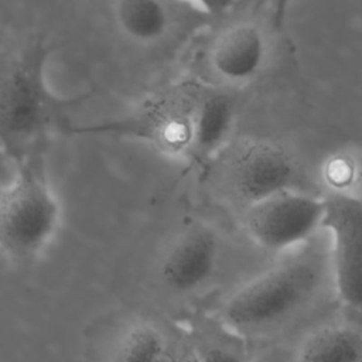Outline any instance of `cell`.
<instances>
[{
  "label": "cell",
  "mask_w": 362,
  "mask_h": 362,
  "mask_svg": "<svg viewBox=\"0 0 362 362\" xmlns=\"http://www.w3.org/2000/svg\"><path fill=\"white\" fill-rule=\"evenodd\" d=\"M328 277L329 256L317 247L301 249L229 294L216 318L242 338L276 332L320 298Z\"/></svg>",
  "instance_id": "cell-1"
},
{
  "label": "cell",
  "mask_w": 362,
  "mask_h": 362,
  "mask_svg": "<svg viewBox=\"0 0 362 362\" xmlns=\"http://www.w3.org/2000/svg\"><path fill=\"white\" fill-rule=\"evenodd\" d=\"M49 51L44 40H37L16 58L0 62V151L16 164L38 153L41 140L65 110L89 96L59 98L51 90Z\"/></svg>",
  "instance_id": "cell-2"
},
{
  "label": "cell",
  "mask_w": 362,
  "mask_h": 362,
  "mask_svg": "<svg viewBox=\"0 0 362 362\" xmlns=\"http://www.w3.org/2000/svg\"><path fill=\"white\" fill-rule=\"evenodd\" d=\"M17 165L16 177L0 189V252L14 263H30L57 233L61 206L40 151Z\"/></svg>",
  "instance_id": "cell-3"
},
{
  "label": "cell",
  "mask_w": 362,
  "mask_h": 362,
  "mask_svg": "<svg viewBox=\"0 0 362 362\" xmlns=\"http://www.w3.org/2000/svg\"><path fill=\"white\" fill-rule=\"evenodd\" d=\"M198 82L184 81L163 88L140 100L127 113L66 132L143 143L171 158H185L192 133V112Z\"/></svg>",
  "instance_id": "cell-4"
},
{
  "label": "cell",
  "mask_w": 362,
  "mask_h": 362,
  "mask_svg": "<svg viewBox=\"0 0 362 362\" xmlns=\"http://www.w3.org/2000/svg\"><path fill=\"white\" fill-rule=\"evenodd\" d=\"M324 198L288 188L243 206L242 225L252 242L267 252L291 250L321 229Z\"/></svg>",
  "instance_id": "cell-5"
},
{
  "label": "cell",
  "mask_w": 362,
  "mask_h": 362,
  "mask_svg": "<svg viewBox=\"0 0 362 362\" xmlns=\"http://www.w3.org/2000/svg\"><path fill=\"white\" fill-rule=\"evenodd\" d=\"M298 178L300 165L296 157L272 140H245L223 161L222 182L228 194L243 206L294 188Z\"/></svg>",
  "instance_id": "cell-6"
},
{
  "label": "cell",
  "mask_w": 362,
  "mask_h": 362,
  "mask_svg": "<svg viewBox=\"0 0 362 362\" xmlns=\"http://www.w3.org/2000/svg\"><path fill=\"white\" fill-rule=\"evenodd\" d=\"M113 21L134 45H174L212 24L215 18L188 0H113Z\"/></svg>",
  "instance_id": "cell-7"
},
{
  "label": "cell",
  "mask_w": 362,
  "mask_h": 362,
  "mask_svg": "<svg viewBox=\"0 0 362 362\" xmlns=\"http://www.w3.org/2000/svg\"><path fill=\"white\" fill-rule=\"evenodd\" d=\"M321 228L331 236V280L349 310H361L362 298V202L358 194H328Z\"/></svg>",
  "instance_id": "cell-8"
},
{
  "label": "cell",
  "mask_w": 362,
  "mask_h": 362,
  "mask_svg": "<svg viewBox=\"0 0 362 362\" xmlns=\"http://www.w3.org/2000/svg\"><path fill=\"white\" fill-rule=\"evenodd\" d=\"M221 259V242L216 232L195 222L182 228L163 250L157 277L173 294L185 296L198 291L215 274Z\"/></svg>",
  "instance_id": "cell-9"
},
{
  "label": "cell",
  "mask_w": 362,
  "mask_h": 362,
  "mask_svg": "<svg viewBox=\"0 0 362 362\" xmlns=\"http://www.w3.org/2000/svg\"><path fill=\"white\" fill-rule=\"evenodd\" d=\"M269 58V41L255 21H236L222 28L206 49L211 74L219 86L239 88L255 81Z\"/></svg>",
  "instance_id": "cell-10"
},
{
  "label": "cell",
  "mask_w": 362,
  "mask_h": 362,
  "mask_svg": "<svg viewBox=\"0 0 362 362\" xmlns=\"http://www.w3.org/2000/svg\"><path fill=\"white\" fill-rule=\"evenodd\" d=\"M238 117L232 88L199 83L192 112V133L187 153L195 167L206 168L226 147Z\"/></svg>",
  "instance_id": "cell-11"
},
{
  "label": "cell",
  "mask_w": 362,
  "mask_h": 362,
  "mask_svg": "<svg viewBox=\"0 0 362 362\" xmlns=\"http://www.w3.org/2000/svg\"><path fill=\"white\" fill-rule=\"evenodd\" d=\"M291 362H362V332L352 322L314 328L298 345Z\"/></svg>",
  "instance_id": "cell-12"
},
{
  "label": "cell",
  "mask_w": 362,
  "mask_h": 362,
  "mask_svg": "<svg viewBox=\"0 0 362 362\" xmlns=\"http://www.w3.org/2000/svg\"><path fill=\"white\" fill-rule=\"evenodd\" d=\"M198 362H249L245 338L225 327L216 317H201L184 334Z\"/></svg>",
  "instance_id": "cell-13"
},
{
  "label": "cell",
  "mask_w": 362,
  "mask_h": 362,
  "mask_svg": "<svg viewBox=\"0 0 362 362\" xmlns=\"http://www.w3.org/2000/svg\"><path fill=\"white\" fill-rule=\"evenodd\" d=\"M170 339V334L160 324L136 318L117 332L106 362H158Z\"/></svg>",
  "instance_id": "cell-14"
},
{
  "label": "cell",
  "mask_w": 362,
  "mask_h": 362,
  "mask_svg": "<svg viewBox=\"0 0 362 362\" xmlns=\"http://www.w3.org/2000/svg\"><path fill=\"white\" fill-rule=\"evenodd\" d=\"M321 177L329 194H355L359 182V160L351 150H338L329 154L321 167Z\"/></svg>",
  "instance_id": "cell-15"
},
{
  "label": "cell",
  "mask_w": 362,
  "mask_h": 362,
  "mask_svg": "<svg viewBox=\"0 0 362 362\" xmlns=\"http://www.w3.org/2000/svg\"><path fill=\"white\" fill-rule=\"evenodd\" d=\"M158 362H198V359L194 355L185 335H181L180 338L170 339V344Z\"/></svg>",
  "instance_id": "cell-16"
},
{
  "label": "cell",
  "mask_w": 362,
  "mask_h": 362,
  "mask_svg": "<svg viewBox=\"0 0 362 362\" xmlns=\"http://www.w3.org/2000/svg\"><path fill=\"white\" fill-rule=\"evenodd\" d=\"M202 8L212 18L218 20L232 11L242 0H188Z\"/></svg>",
  "instance_id": "cell-17"
},
{
  "label": "cell",
  "mask_w": 362,
  "mask_h": 362,
  "mask_svg": "<svg viewBox=\"0 0 362 362\" xmlns=\"http://www.w3.org/2000/svg\"><path fill=\"white\" fill-rule=\"evenodd\" d=\"M270 3V14H272V23L274 28H281L284 25L288 8L293 3V0H269Z\"/></svg>",
  "instance_id": "cell-18"
},
{
  "label": "cell",
  "mask_w": 362,
  "mask_h": 362,
  "mask_svg": "<svg viewBox=\"0 0 362 362\" xmlns=\"http://www.w3.org/2000/svg\"><path fill=\"white\" fill-rule=\"evenodd\" d=\"M0 157H3V154H1V151H0Z\"/></svg>",
  "instance_id": "cell-19"
}]
</instances>
